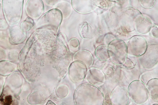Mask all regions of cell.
Wrapping results in <instances>:
<instances>
[{
	"instance_id": "obj_9",
	"label": "cell",
	"mask_w": 158,
	"mask_h": 105,
	"mask_svg": "<svg viewBox=\"0 0 158 105\" xmlns=\"http://www.w3.org/2000/svg\"><path fill=\"white\" fill-rule=\"evenodd\" d=\"M124 88L117 86L112 92L111 101L114 105H127L129 101L127 91Z\"/></svg>"
},
{
	"instance_id": "obj_19",
	"label": "cell",
	"mask_w": 158,
	"mask_h": 105,
	"mask_svg": "<svg viewBox=\"0 0 158 105\" xmlns=\"http://www.w3.org/2000/svg\"><path fill=\"white\" fill-rule=\"evenodd\" d=\"M136 65L135 62L127 58L125 61L122 64V67L124 69H130L134 68Z\"/></svg>"
},
{
	"instance_id": "obj_1",
	"label": "cell",
	"mask_w": 158,
	"mask_h": 105,
	"mask_svg": "<svg viewBox=\"0 0 158 105\" xmlns=\"http://www.w3.org/2000/svg\"><path fill=\"white\" fill-rule=\"evenodd\" d=\"M109 59L112 63L116 65H122L128 55L126 44L123 40L115 39L108 46Z\"/></svg>"
},
{
	"instance_id": "obj_2",
	"label": "cell",
	"mask_w": 158,
	"mask_h": 105,
	"mask_svg": "<svg viewBox=\"0 0 158 105\" xmlns=\"http://www.w3.org/2000/svg\"><path fill=\"white\" fill-rule=\"evenodd\" d=\"M61 11L57 8L51 9L44 14L38 21V29L48 28L57 31L63 19Z\"/></svg>"
},
{
	"instance_id": "obj_14",
	"label": "cell",
	"mask_w": 158,
	"mask_h": 105,
	"mask_svg": "<svg viewBox=\"0 0 158 105\" xmlns=\"http://www.w3.org/2000/svg\"><path fill=\"white\" fill-rule=\"evenodd\" d=\"M78 31L81 37L84 38H92L93 31L90 25L86 22L81 24L79 26Z\"/></svg>"
},
{
	"instance_id": "obj_10",
	"label": "cell",
	"mask_w": 158,
	"mask_h": 105,
	"mask_svg": "<svg viewBox=\"0 0 158 105\" xmlns=\"http://www.w3.org/2000/svg\"><path fill=\"white\" fill-rule=\"evenodd\" d=\"M72 4L76 11L81 14L90 12L96 6L95 0H72Z\"/></svg>"
},
{
	"instance_id": "obj_22",
	"label": "cell",
	"mask_w": 158,
	"mask_h": 105,
	"mask_svg": "<svg viewBox=\"0 0 158 105\" xmlns=\"http://www.w3.org/2000/svg\"><path fill=\"white\" fill-rule=\"evenodd\" d=\"M44 1L47 6L52 7L57 4L60 0H44Z\"/></svg>"
},
{
	"instance_id": "obj_12",
	"label": "cell",
	"mask_w": 158,
	"mask_h": 105,
	"mask_svg": "<svg viewBox=\"0 0 158 105\" xmlns=\"http://www.w3.org/2000/svg\"><path fill=\"white\" fill-rule=\"evenodd\" d=\"M93 68L89 70V81L91 84L96 86L102 85L105 81L104 74L98 69Z\"/></svg>"
},
{
	"instance_id": "obj_18",
	"label": "cell",
	"mask_w": 158,
	"mask_h": 105,
	"mask_svg": "<svg viewBox=\"0 0 158 105\" xmlns=\"http://www.w3.org/2000/svg\"><path fill=\"white\" fill-rule=\"evenodd\" d=\"M139 2L143 8L150 9L152 8L155 6L156 0H139Z\"/></svg>"
},
{
	"instance_id": "obj_25",
	"label": "cell",
	"mask_w": 158,
	"mask_h": 105,
	"mask_svg": "<svg viewBox=\"0 0 158 105\" xmlns=\"http://www.w3.org/2000/svg\"><path fill=\"white\" fill-rule=\"evenodd\" d=\"M109 1L114 3H118L120 2L121 0H108Z\"/></svg>"
},
{
	"instance_id": "obj_6",
	"label": "cell",
	"mask_w": 158,
	"mask_h": 105,
	"mask_svg": "<svg viewBox=\"0 0 158 105\" xmlns=\"http://www.w3.org/2000/svg\"><path fill=\"white\" fill-rule=\"evenodd\" d=\"M139 57L140 62L144 68L147 69L152 68L158 63V45H149L145 53Z\"/></svg>"
},
{
	"instance_id": "obj_8",
	"label": "cell",
	"mask_w": 158,
	"mask_h": 105,
	"mask_svg": "<svg viewBox=\"0 0 158 105\" xmlns=\"http://www.w3.org/2000/svg\"><path fill=\"white\" fill-rule=\"evenodd\" d=\"M142 14L138 10L131 9L127 10L124 14V26L127 31L135 30V25L139 17Z\"/></svg>"
},
{
	"instance_id": "obj_23",
	"label": "cell",
	"mask_w": 158,
	"mask_h": 105,
	"mask_svg": "<svg viewBox=\"0 0 158 105\" xmlns=\"http://www.w3.org/2000/svg\"><path fill=\"white\" fill-rule=\"evenodd\" d=\"M152 35L153 36L156 38H158V28L155 26L152 27L151 30Z\"/></svg>"
},
{
	"instance_id": "obj_17",
	"label": "cell",
	"mask_w": 158,
	"mask_h": 105,
	"mask_svg": "<svg viewBox=\"0 0 158 105\" xmlns=\"http://www.w3.org/2000/svg\"><path fill=\"white\" fill-rule=\"evenodd\" d=\"M34 21L30 17H28L21 24V28L25 31H29L33 27Z\"/></svg>"
},
{
	"instance_id": "obj_5",
	"label": "cell",
	"mask_w": 158,
	"mask_h": 105,
	"mask_svg": "<svg viewBox=\"0 0 158 105\" xmlns=\"http://www.w3.org/2000/svg\"><path fill=\"white\" fill-rule=\"evenodd\" d=\"M24 0H2V9L6 18H21Z\"/></svg>"
},
{
	"instance_id": "obj_15",
	"label": "cell",
	"mask_w": 158,
	"mask_h": 105,
	"mask_svg": "<svg viewBox=\"0 0 158 105\" xmlns=\"http://www.w3.org/2000/svg\"><path fill=\"white\" fill-rule=\"evenodd\" d=\"M95 53L97 58L101 61H107L109 59L108 46L106 45L98 46L96 50Z\"/></svg>"
},
{
	"instance_id": "obj_16",
	"label": "cell",
	"mask_w": 158,
	"mask_h": 105,
	"mask_svg": "<svg viewBox=\"0 0 158 105\" xmlns=\"http://www.w3.org/2000/svg\"><path fill=\"white\" fill-rule=\"evenodd\" d=\"M57 9L61 12L63 16L66 18L69 15L71 11L70 4L68 2H62L58 5Z\"/></svg>"
},
{
	"instance_id": "obj_11",
	"label": "cell",
	"mask_w": 158,
	"mask_h": 105,
	"mask_svg": "<svg viewBox=\"0 0 158 105\" xmlns=\"http://www.w3.org/2000/svg\"><path fill=\"white\" fill-rule=\"evenodd\" d=\"M152 27V22L149 19L145 18L142 14L139 17L135 25V30L139 33L146 34L150 31Z\"/></svg>"
},
{
	"instance_id": "obj_13",
	"label": "cell",
	"mask_w": 158,
	"mask_h": 105,
	"mask_svg": "<svg viewBox=\"0 0 158 105\" xmlns=\"http://www.w3.org/2000/svg\"><path fill=\"white\" fill-rule=\"evenodd\" d=\"M158 82L157 78H153L148 81L146 86L149 96L154 100L158 99Z\"/></svg>"
},
{
	"instance_id": "obj_3",
	"label": "cell",
	"mask_w": 158,
	"mask_h": 105,
	"mask_svg": "<svg viewBox=\"0 0 158 105\" xmlns=\"http://www.w3.org/2000/svg\"><path fill=\"white\" fill-rule=\"evenodd\" d=\"M129 97L137 104L146 103L148 99L149 95L146 86L139 80H135L129 85L127 91Z\"/></svg>"
},
{
	"instance_id": "obj_4",
	"label": "cell",
	"mask_w": 158,
	"mask_h": 105,
	"mask_svg": "<svg viewBox=\"0 0 158 105\" xmlns=\"http://www.w3.org/2000/svg\"><path fill=\"white\" fill-rule=\"evenodd\" d=\"M126 44L128 55L137 57L143 55L146 51L148 46L145 38L139 35H135L131 38Z\"/></svg>"
},
{
	"instance_id": "obj_7",
	"label": "cell",
	"mask_w": 158,
	"mask_h": 105,
	"mask_svg": "<svg viewBox=\"0 0 158 105\" xmlns=\"http://www.w3.org/2000/svg\"><path fill=\"white\" fill-rule=\"evenodd\" d=\"M44 10L42 0H28L25 6V11L31 18L35 19L40 17Z\"/></svg>"
},
{
	"instance_id": "obj_20",
	"label": "cell",
	"mask_w": 158,
	"mask_h": 105,
	"mask_svg": "<svg viewBox=\"0 0 158 105\" xmlns=\"http://www.w3.org/2000/svg\"><path fill=\"white\" fill-rule=\"evenodd\" d=\"M96 6L102 8H106L108 7L109 4L106 0H95Z\"/></svg>"
},
{
	"instance_id": "obj_24",
	"label": "cell",
	"mask_w": 158,
	"mask_h": 105,
	"mask_svg": "<svg viewBox=\"0 0 158 105\" xmlns=\"http://www.w3.org/2000/svg\"><path fill=\"white\" fill-rule=\"evenodd\" d=\"M12 101L11 97L10 96H7L5 98L4 103L5 105H10Z\"/></svg>"
},
{
	"instance_id": "obj_21",
	"label": "cell",
	"mask_w": 158,
	"mask_h": 105,
	"mask_svg": "<svg viewBox=\"0 0 158 105\" xmlns=\"http://www.w3.org/2000/svg\"><path fill=\"white\" fill-rule=\"evenodd\" d=\"M114 71L113 68L110 66L105 67L102 69L103 73L108 76L112 75L114 73Z\"/></svg>"
}]
</instances>
